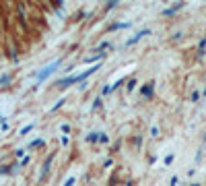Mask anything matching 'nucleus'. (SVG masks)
Segmentation results:
<instances>
[{
    "instance_id": "a211bd4d",
    "label": "nucleus",
    "mask_w": 206,
    "mask_h": 186,
    "mask_svg": "<svg viewBox=\"0 0 206 186\" xmlns=\"http://www.w3.org/2000/svg\"><path fill=\"white\" fill-rule=\"evenodd\" d=\"M33 128H35V124H29V126H25L23 130H21V134H29V132L33 130Z\"/></svg>"
},
{
    "instance_id": "0eeeda50",
    "label": "nucleus",
    "mask_w": 206,
    "mask_h": 186,
    "mask_svg": "<svg viewBox=\"0 0 206 186\" xmlns=\"http://www.w3.org/2000/svg\"><path fill=\"white\" fill-rule=\"evenodd\" d=\"M179 8H183V2H177V4H173V6H169V8H165V10H163V15H165V17H171V15H175Z\"/></svg>"
},
{
    "instance_id": "39448f33",
    "label": "nucleus",
    "mask_w": 206,
    "mask_h": 186,
    "mask_svg": "<svg viewBox=\"0 0 206 186\" xmlns=\"http://www.w3.org/2000/svg\"><path fill=\"white\" fill-rule=\"evenodd\" d=\"M152 91H155V83H152V81H148V83L140 89V95H142V97H147V99H151V97H152Z\"/></svg>"
},
{
    "instance_id": "6ab92c4d",
    "label": "nucleus",
    "mask_w": 206,
    "mask_h": 186,
    "mask_svg": "<svg viewBox=\"0 0 206 186\" xmlns=\"http://www.w3.org/2000/svg\"><path fill=\"white\" fill-rule=\"evenodd\" d=\"M113 6H118V0H111V2H107V4H105V10H111Z\"/></svg>"
},
{
    "instance_id": "bb28decb",
    "label": "nucleus",
    "mask_w": 206,
    "mask_h": 186,
    "mask_svg": "<svg viewBox=\"0 0 206 186\" xmlns=\"http://www.w3.org/2000/svg\"><path fill=\"white\" fill-rule=\"evenodd\" d=\"M177 182H179V180H177V176H173L171 180H169V186H177Z\"/></svg>"
},
{
    "instance_id": "7c9ffc66",
    "label": "nucleus",
    "mask_w": 206,
    "mask_h": 186,
    "mask_svg": "<svg viewBox=\"0 0 206 186\" xmlns=\"http://www.w3.org/2000/svg\"><path fill=\"white\" fill-rule=\"evenodd\" d=\"M2 122H4V118H2V116H0V124H2Z\"/></svg>"
},
{
    "instance_id": "4be33fe9",
    "label": "nucleus",
    "mask_w": 206,
    "mask_h": 186,
    "mask_svg": "<svg viewBox=\"0 0 206 186\" xmlns=\"http://www.w3.org/2000/svg\"><path fill=\"white\" fill-rule=\"evenodd\" d=\"M8 81H10V77H8V74H2V77H0V87H2L4 83H8Z\"/></svg>"
},
{
    "instance_id": "2eb2a0df",
    "label": "nucleus",
    "mask_w": 206,
    "mask_h": 186,
    "mask_svg": "<svg viewBox=\"0 0 206 186\" xmlns=\"http://www.w3.org/2000/svg\"><path fill=\"white\" fill-rule=\"evenodd\" d=\"M128 91H134V89H136V79H130V81H128Z\"/></svg>"
},
{
    "instance_id": "cd10ccee",
    "label": "nucleus",
    "mask_w": 206,
    "mask_h": 186,
    "mask_svg": "<svg viewBox=\"0 0 206 186\" xmlns=\"http://www.w3.org/2000/svg\"><path fill=\"white\" fill-rule=\"evenodd\" d=\"M151 134H152V137H159V128L152 126V128H151Z\"/></svg>"
},
{
    "instance_id": "a878e982",
    "label": "nucleus",
    "mask_w": 206,
    "mask_h": 186,
    "mask_svg": "<svg viewBox=\"0 0 206 186\" xmlns=\"http://www.w3.org/2000/svg\"><path fill=\"white\" fill-rule=\"evenodd\" d=\"M198 99H200V93L194 91V93H192V101H198Z\"/></svg>"
},
{
    "instance_id": "9b49d317",
    "label": "nucleus",
    "mask_w": 206,
    "mask_h": 186,
    "mask_svg": "<svg viewBox=\"0 0 206 186\" xmlns=\"http://www.w3.org/2000/svg\"><path fill=\"white\" fill-rule=\"evenodd\" d=\"M45 143H44V139H35V141H31L29 143V147L27 149H33V147H44Z\"/></svg>"
},
{
    "instance_id": "f3484780",
    "label": "nucleus",
    "mask_w": 206,
    "mask_h": 186,
    "mask_svg": "<svg viewBox=\"0 0 206 186\" xmlns=\"http://www.w3.org/2000/svg\"><path fill=\"white\" fill-rule=\"evenodd\" d=\"M173 159H175V155H173V153H169V155L165 157V166H171V163H173Z\"/></svg>"
},
{
    "instance_id": "f03ea898",
    "label": "nucleus",
    "mask_w": 206,
    "mask_h": 186,
    "mask_svg": "<svg viewBox=\"0 0 206 186\" xmlns=\"http://www.w3.org/2000/svg\"><path fill=\"white\" fill-rule=\"evenodd\" d=\"M99 68H101V64H95V66H91V68H87V70H85V73L76 74V83H83L85 79H89V77H91V74H95V73H97Z\"/></svg>"
},
{
    "instance_id": "6e6552de",
    "label": "nucleus",
    "mask_w": 206,
    "mask_h": 186,
    "mask_svg": "<svg viewBox=\"0 0 206 186\" xmlns=\"http://www.w3.org/2000/svg\"><path fill=\"white\" fill-rule=\"evenodd\" d=\"M130 25H132V23H130V21H126V23H124V21H122V23H113V25H109V31H118V29H128Z\"/></svg>"
},
{
    "instance_id": "aec40b11",
    "label": "nucleus",
    "mask_w": 206,
    "mask_h": 186,
    "mask_svg": "<svg viewBox=\"0 0 206 186\" xmlns=\"http://www.w3.org/2000/svg\"><path fill=\"white\" fill-rule=\"evenodd\" d=\"M111 91H113V89H111V85H109V87H107V85H105V87L101 89V95H109V93H111Z\"/></svg>"
},
{
    "instance_id": "c756f323",
    "label": "nucleus",
    "mask_w": 206,
    "mask_h": 186,
    "mask_svg": "<svg viewBox=\"0 0 206 186\" xmlns=\"http://www.w3.org/2000/svg\"><path fill=\"white\" fill-rule=\"evenodd\" d=\"M202 95H204V97H206V87H204V91H202Z\"/></svg>"
},
{
    "instance_id": "ddd939ff",
    "label": "nucleus",
    "mask_w": 206,
    "mask_h": 186,
    "mask_svg": "<svg viewBox=\"0 0 206 186\" xmlns=\"http://www.w3.org/2000/svg\"><path fill=\"white\" fill-rule=\"evenodd\" d=\"M101 103H103V99H101V97H97V99L93 101V106H91V112H95V110H99V108H101Z\"/></svg>"
},
{
    "instance_id": "dca6fc26",
    "label": "nucleus",
    "mask_w": 206,
    "mask_h": 186,
    "mask_svg": "<svg viewBox=\"0 0 206 186\" xmlns=\"http://www.w3.org/2000/svg\"><path fill=\"white\" fill-rule=\"evenodd\" d=\"M74 184H76L74 176H68V178H66V182H64V186H74Z\"/></svg>"
},
{
    "instance_id": "4468645a",
    "label": "nucleus",
    "mask_w": 206,
    "mask_h": 186,
    "mask_svg": "<svg viewBox=\"0 0 206 186\" xmlns=\"http://www.w3.org/2000/svg\"><path fill=\"white\" fill-rule=\"evenodd\" d=\"M13 167H17V166H2V167H0V174H13Z\"/></svg>"
},
{
    "instance_id": "393cba45",
    "label": "nucleus",
    "mask_w": 206,
    "mask_h": 186,
    "mask_svg": "<svg viewBox=\"0 0 206 186\" xmlns=\"http://www.w3.org/2000/svg\"><path fill=\"white\" fill-rule=\"evenodd\" d=\"M29 161H31V157H23V159H21V167H25Z\"/></svg>"
},
{
    "instance_id": "5701e85b",
    "label": "nucleus",
    "mask_w": 206,
    "mask_h": 186,
    "mask_svg": "<svg viewBox=\"0 0 206 186\" xmlns=\"http://www.w3.org/2000/svg\"><path fill=\"white\" fill-rule=\"evenodd\" d=\"M60 130H62V132H66V134H68V132H70V124H62V126H60Z\"/></svg>"
},
{
    "instance_id": "9d476101",
    "label": "nucleus",
    "mask_w": 206,
    "mask_h": 186,
    "mask_svg": "<svg viewBox=\"0 0 206 186\" xmlns=\"http://www.w3.org/2000/svg\"><path fill=\"white\" fill-rule=\"evenodd\" d=\"M99 137H101V132H91V134L87 137V143L95 145V143H99Z\"/></svg>"
},
{
    "instance_id": "b1692460",
    "label": "nucleus",
    "mask_w": 206,
    "mask_h": 186,
    "mask_svg": "<svg viewBox=\"0 0 206 186\" xmlns=\"http://www.w3.org/2000/svg\"><path fill=\"white\" fill-rule=\"evenodd\" d=\"M99 143H109V137H107V134H103V132H101V137H99Z\"/></svg>"
},
{
    "instance_id": "1a4fd4ad",
    "label": "nucleus",
    "mask_w": 206,
    "mask_h": 186,
    "mask_svg": "<svg viewBox=\"0 0 206 186\" xmlns=\"http://www.w3.org/2000/svg\"><path fill=\"white\" fill-rule=\"evenodd\" d=\"M103 56H105V52H103V54H95V56H87V58H85V62H87V64H93V66H95V62H99Z\"/></svg>"
},
{
    "instance_id": "423d86ee",
    "label": "nucleus",
    "mask_w": 206,
    "mask_h": 186,
    "mask_svg": "<svg viewBox=\"0 0 206 186\" xmlns=\"http://www.w3.org/2000/svg\"><path fill=\"white\" fill-rule=\"evenodd\" d=\"M58 87H62V89H66L68 85H76V74H70V77H66V79H62V81H58Z\"/></svg>"
},
{
    "instance_id": "f8f14e48",
    "label": "nucleus",
    "mask_w": 206,
    "mask_h": 186,
    "mask_svg": "<svg viewBox=\"0 0 206 186\" xmlns=\"http://www.w3.org/2000/svg\"><path fill=\"white\" fill-rule=\"evenodd\" d=\"M204 50H206V37H202L200 46H198V56H204Z\"/></svg>"
},
{
    "instance_id": "2f4dec72",
    "label": "nucleus",
    "mask_w": 206,
    "mask_h": 186,
    "mask_svg": "<svg viewBox=\"0 0 206 186\" xmlns=\"http://www.w3.org/2000/svg\"><path fill=\"white\" fill-rule=\"evenodd\" d=\"M126 186H132V182H128V184H126Z\"/></svg>"
},
{
    "instance_id": "412c9836",
    "label": "nucleus",
    "mask_w": 206,
    "mask_h": 186,
    "mask_svg": "<svg viewBox=\"0 0 206 186\" xmlns=\"http://www.w3.org/2000/svg\"><path fill=\"white\" fill-rule=\"evenodd\" d=\"M64 101H66V99H58V103H56V106H54V108H52V112H56V110H58V108H62V106H64Z\"/></svg>"
},
{
    "instance_id": "f257e3e1",
    "label": "nucleus",
    "mask_w": 206,
    "mask_h": 186,
    "mask_svg": "<svg viewBox=\"0 0 206 186\" xmlns=\"http://www.w3.org/2000/svg\"><path fill=\"white\" fill-rule=\"evenodd\" d=\"M60 66H62V60H56V62H52V64H49V66H45V68L41 70L39 74H37V81H39V83H44L45 79H49V77H52V74L56 73V70L60 68Z\"/></svg>"
},
{
    "instance_id": "473e14b6",
    "label": "nucleus",
    "mask_w": 206,
    "mask_h": 186,
    "mask_svg": "<svg viewBox=\"0 0 206 186\" xmlns=\"http://www.w3.org/2000/svg\"><path fill=\"white\" fill-rule=\"evenodd\" d=\"M192 186H200V184H192Z\"/></svg>"
},
{
    "instance_id": "c85d7f7f",
    "label": "nucleus",
    "mask_w": 206,
    "mask_h": 186,
    "mask_svg": "<svg viewBox=\"0 0 206 186\" xmlns=\"http://www.w3.org/2000/svg\"><path fill=\"white\" fill-rule=\"evenodd\" d=\"M68 143H70V139H68V137H62V147H66Z\"/></svg>"
},
{
    "instance_id": "20e7f679",
    "label": "nucleus",
    "mask_w": 206,
    "mask_h": 186,
    "mask_svg": "<svg viewBox=\"0 0 206 186\" xmlns=\"http://www.w3.org/2000/svg\"><path fill=\"white\" fill-rule=\"evenodd\" d=\"M54 157H56V153H52V155H48V159H45V163H44V170H41L39 182H44L45 178H48V174H49V167H52V161H54Z\"/></svg>"
},
{
    "instance_id": "7ed1b4c3",
    "label": "nucleus",
    "mask_w": 206,
    "mask_h": 186,
    "mask_svg": "<svg viewBox=\"0 0 206 186\" xmlns=\"http://www.w3.org/2000/svg\"><path fill=\"white\" fill-rule=\"evenodd\" d=\"M147 35H151V29H140V31H138L136 35H134V37H130V39L126 41V48H130V46H134L136 41H140V39H142V37H147Z\"/></svg>"
}]
</instances>
